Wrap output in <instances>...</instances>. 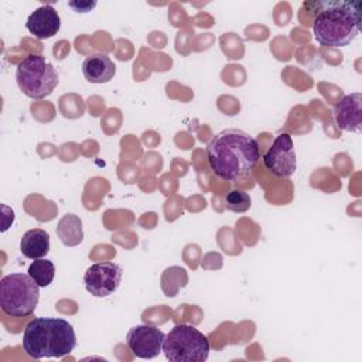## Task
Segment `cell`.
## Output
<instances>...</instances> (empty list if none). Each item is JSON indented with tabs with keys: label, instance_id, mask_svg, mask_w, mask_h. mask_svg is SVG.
<instances>
[{
	"label": "cell",
	"instance_id": "1",
	"mask_svg": "<svg viewBox=\"0 0 362 362\" xmlns=\"http://www.w3.org/2000/svg\"><path fill=\"white\" fill-rule=\"evenodd\" d=\"M211 171L228 182H242L250 177L260 158L256 139L239 129H226L212 137L206 146Z\"/></svg>",
	"mask_w": 362,
	"mask_h": 362
},
{
	"label": "cell",
	"instance_id": "2",
	"mask_svg": "<svg viewBox=\"0 0 362 362\" xmlns=\"http://www.w3.org/2000/svg\"><path fill=\"white\" fill-rule=\"evenodd\" d=\"M318 11L313 20V34L320 45H349L361 30V1L334 0L317 3Z\"/></svg>",
	"mask_w": 362,
	"mask_h": 362
},
{
	"label": "cell",
	"instance_id": "3",
	"mask_svg": "<svg viewBox=\"0 0 362 362\" xmlns=\"http://www.w3.org/2000/svg\"><path fill=\"white\" fill-rule=\"evenodd\" d=\"M75 346L76 335L74 327L64 318H34L23 332V349L33 359L64 358Z\"/></svg>",
	"mask_w": 362,
	"mask_h": 362
},
{
	"label": "cell",
	"instance_id": "4",
	"mask_svg": "<svg viewBox=\"0 0 362 362\" xmlns=\"http://www.w3.org/2000/svg\"><path fill=\"white\" fill-rule=\"evenodd\" d=\"M40 286L27 273H10L0 280V308L8 317H27L34 313Z\"/></svg>",
	"mask_w": 362,
	"mask_h": 362
},
{
	"label": "cell",
	"instance_id": "5",
	"mask_svg": "<svg viewBox=\"0 0 362 362\" xmlns=\"http://www.w3.org/2000/svg\"><path fill=\"white\" fill-rule=\"evenodd\" d=\"M16 81L20 90L31 99H44L58 85V72L42 55L30 54L16 68Z\"/></svg>",
	"mask_w": 362,
	"mask_h": 362
},
{
	"label": "cell",
	"instance_id": "6",
	"mask_svg": "<svg viewBox=\"0 0 362 362\" xmlns=\"http://www.w3.org/2000/svg\"><path fill=\"white\" fill-rule=\"evenodd\" d=\"M209 348L208 338L188 324L174 325L163 342V352L170 362H204Z\"/></svg>",
	"mask_w": 362,
	"mask_h": 362
},
{
	"label": "cell",
	"instance_id": "7",
	"mask_svg": "<svg viewBox=\"0 0 362 362\" xmlns=\"http://www.w3.org/2000/svg\"><path fill=\"white\" fill-rule=\"evenodd\" d=\"M264 168L277 178H288L297 170V157L293 139L288 133L276 136L270 147L263 154Z\"/></svg>",
	"mask_w": 362,
	"mask_h": 362
},
{
	"label": "cell",
	"instance_id": "8",
	"mask_svg": "<svg viewBox=\"0 0 362 362\" xmlns=\"http://www.w3.org/2000/svg\"><path fill=\"white\" fill-rule=\"evenodd\" d=\"M122 274V267L115 262L93 263L83 274V284L90 296L107 297L119 288Z\"/></svg>",
	"mask_w": 362,
	"mask_h": 362
},
{
	"label": "cell",
	"instance_id": "9",
	"mask_svg": "<svg viewBox=\"0 0 362 362\" xmlns=\"http://www.w3.org/2000/svg\"><path fill=\"white\" fill-rule=\"evenodd\" d=\"M165 334L157 327L141 324L129 329L126 344L132 354L140 359H153L163 352Z\"/></svg>",
	"mask_w": 362,
	"mask_h": 362
},
{
	"label": "cell",
	"instance_id": "10",
	"mask_svg": "<svg viewBox=\"0 0 362 362\" xmlns=\"http://www.w3.org/2000/svg\"><path fill=\"white\" fill-rule=\"evenodd\" d=\"M25 27L35 38L47 40L59 31L61 17L51 4H44L28 16Z\"/></svg>",
	"mask_w": 362,
	"mask_h": 362
},
{
	"label": "cell",
	"instance_id": "11",
	"mask_svg": "<svg viewBox=\"0 0 362 362\" xmlns=\"http://www.w3.org/2000/svg\"><path fill=\"white\" fill-rule=\"evenodd\" d=\"M362 95L354 92L345 95L334 107V117L339 129L345 132H361L362 124Z\"/></svg>",
	"mask_w": 362,
	"mask_h": 362
},
{
	"label": "cell",
	"instance_id": "12",
	"mask_svg": "<svg viewBox=\"0 0 362 362\" xmlns=\"http://www.w3.org/2000/svg\"><path fill=\"white\" fill-rule=\"evenodd\" d=\"M82 74L90 83H106L113 79L116 65L106 54H93L82 62Z\"/></svg>",
	"mask_w": 362,
	"mask_h": 362
},
{
	"label": "cell",
	"instance_id": "13",
	"mask_svg": "<svg viewBox=\"0 0 362 362\" xmlns=\"http://www.w3.org/2000/svg\"><path fill=\"white\" fill-rule=\"evenodd\" d=\"M49 246V233L40 228L27 230L20 240V252L31 260L47 256Z\"/></svg>",
	"mask_w": 362,
	"mask_h": 362
},
{
	"label": "cell",
	"instance_id": "14",
	"mask_svg": "<svg viewBox=\"0 0 362 362\" xmlns=\"http://www.w3.org/2000/svg\"><path fill=\"white\" fill-rule=\"evenodd\" d=\"M57 235L65 246H78L83 240L81 218L74 214L64 215L57 225Z\"/></svg>",
	"mask_w": 362,
	"mask_h": 362
},
{
	"label": "cell",
	"instance_id": "15",
	"mask_svg": "<svg viewBox=\"0 0 362 362\" xmlns=\"http://www.w3.org/2000/svg\"><path fill=\"white\" fill-rule=\"evenodd\" d=\"M27 273L40 287H48L54 280L55 266L51 260L41 257L33 260V263L28 266Z\"/></svg>",
	"mask_w": 362,
	"mask_h": 362
},
{
	"label": "cell",
	"instance_id": "16",
	"mask_svg": "<svg viewBox=\"0 0 362 362\" xmlns=\"http://www.w3.org/2000/svg\"><path fill=\"white\" fill-rule=\"evenodd\" d=\"M252 205V199L243 189H230L225 197V206L228 211L242 214L246 212Z\"/></svg>",
	"mask_w": 362,
	"mask_h": 362
},
{
	"label": "cell",
	"instance_id": "17",
	"mask_svg": "<svg viewBox=\"0 0 362 362\" xmlns=\"http://www.w3.org/2000/svg\"><path fill=\"white\" fill-rule=\"evenodd\" d=\"M68 6L76 13H88L93 7H96V1H69Z\"/></svg>",
	"mask_w": 362,
	"mask_h": 362
}]
</instances>
